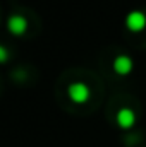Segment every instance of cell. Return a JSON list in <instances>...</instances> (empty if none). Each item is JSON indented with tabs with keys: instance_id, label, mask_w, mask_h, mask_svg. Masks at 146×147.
I'll use <instances>...</instances> for the list:
<instances>
[{
	"instance_id": "obj_1",
	"label": "cell",
	"mask_w": 146,
	"mask_h": 147,
	"mask_svg": "<svg viewBox=\"0 0 146 147\" xmlns=\"http://www.w3.org/2000/svg\"><path fill=\"white\" fill-rule=\"evenodd\" d=\"M126 24H127V28L132 29V31H141L146 26L145 12H141V10H132V12H129L127 17H126Z\"/></svg>"
},
{
	"instance_id": "obj_2",
	"label": "cell",
	"mask_w": 146,
	"mask_h": 147,
	"mask_svg": "<svg viewBox=\"0 0 146 147\" xmlns=\"http://www.w3.org/2000/svg\"><path fill=\"white\" fill-rule=\"evenodd\" d=\"M69 96L72 98L76 103H84L89 98V89L83 82H76L69 87Z\"/></svg>"
},
{
	"instance_id": "obj_3",
	"label": "cell",
	"mask_w": 146,
	"mask_h": 147,
	"mask_svg": "<svg viewBox=\"0 0 146 147\" xmlns=\"http://www.w3.org/2000/svg\"><path fill=\"white\" fill-rule=\"evenodd\" d=\"M113 69H115V72L120 74V75L129 74L132 70V60H131V57H127V55H119V57L113 60Z\"/></svg>"
},
{
	"instance_id": "obj_4",
	"label": "cell",
	"mask_w": 146,
	"mask_h": 147,
	"mask_svg": "<svg viewBox=\"0 0 146 147\" xmlns=\"http://www.w3.org/2000/svg\"><path fill=\"white\" fill-rule=\"evenodd\" d=\"M134 121H136V115L129 110V108H122V110L117 113V123H119L122 128H129V127H132Z\"/></svg>"
}]
</instances>
